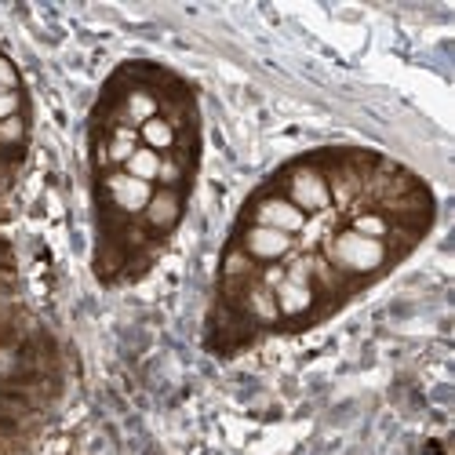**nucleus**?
<instances>
[{"label": "nucleus", "instance_id": "nucleus-4", "mask_svg": "<svg viewBox=\"0 0 455 455\" xmlns=\"http://www.w3.org/2000/svg\"><path fill=\"white\" fill-rule=\"evenodd\" d=\"M291 197H295V208L317 212V208L328 204V186H324V179L317 172H299L291 179Z\"/></svg>", "mask_w": 455, "mask_h": 455}, {"label": "nucleus", "instance_id": "nucleus-2", "mask_svg": "<svg viewBox=\"0 0 455 455\" xmlns=\"http://www.w3.org/2000/svg\"><path fill=\"white\" fill-rule=\"evenodd\" d=\"M109 194H113V204L124 208V212H142L149 204V182L135 179V175H113L109 179Z\"/></svg>", "mask_w": 455, "mask_h": 455}, {"label": "nucleus", "instance_id": "nucleus-16", "mask_svg": "<svg viewBox=\"0 0 455 455\" xmlns=\"http://www.w3.org/2000/svg\"><path fill=\"white\" fill-rule=\"evenodd\" d=\"M0 135H4V139H19V135H22V124H19L15 117H8V121H0Z\"/></svg>", "mask_w": 455, "mask_h": 455}, {"label": "nucleus", "instance_id": "nucleus-3", "mask_svg": "<svg viewBox=\"0 0 455 455\" xmlns=\"http://www.w3.org/2000/svg\"><path fill=\"white\" fill-rule=\"evenodd\" d=\"M302 212L288 201H267V204H259V226H270V230H281V234H295L302 230Z\"/></svg>", "mask_w": 455, "mask_h": 455}, {"label": "nucleus", "instance_id": "nucleus-13", "mask_svg": "<svg viewBox=\"0 0 455 455\" xmlns=\"http://www.w3.org/2000/svg\"><path fill=\"white\" fill-rule=\"evenodd\" d=\"M109 154L117 157V161H128V157L135 154V146H132V132H121L117 139H113V149H109Z\"/></svg>", "mask_w": 455, "mask_h": 455}, {"label": "nucleus", "instance_id": "nucleus-6", "mask_svg": "<svg viewBox=\"0 0 455 455\" xmlns=\"http://www.w3.org/2000/svg\"><path fill=\"white\" fill-rule=\"evenodd\" d=\"M244 244H248V251L259 255V259H281V255L291 248V237L281 234V230H270V226H255Z\"/></svg>", "mask_w": 455, "mask_h": 455}, {"label": "nucleus", "instance_id": "nucleus-14", "mask_svg": "<svg viewBox=\"0 0 455 455\" xmlns=\"http://www.w3.org/2000/svg\"><path fill=\"white\" fill-rule=\"evenodd\" d=\"M15 109H19V95L15 92H0V121L15 117Z\"/></svg>", "mask_w": 455, "mask_h": 455}, {"label": "nucleus", "instance_id": "nucleus-15", "mask_svg": "<svg viewBox=\"0 0 455 455\" xmlns=\"http://www.w3.org/2000/svg\"><path fill=\"white\" fill-rule=\"evenodd\" d=\"M15 88V69L0 59V92H12Z\"/></svg>", "mask_w": 455, "mask_h": 455}, {"label": "nucleus", "instance_id": "nucleus-9", "mask_svg": "<svg viewBox=\"0 0 455 455\" xmlns=\"http://www.w3.org/2000/svg\"><path fill=\"white\" fill-rule=\"evenodd\" d=\"M142 139H146L149 149L157 154V149H168V146H172L175 135H172V128H168L161 117H154V121H146V124H142Z\"/></svg>", "mask_w": 455, "mask_h": 455}, {"label": "nucleus", "instance_id": "nucleus-17", "mask_svg": "<svg viewBox=\"0 0 455 455\" xmlns=\"http://www.w3.org/2000/svg\"><path fill=\"white\" fill-rule=\"evenodd\" d=\"M157 175L172 182V179H179V168H175V164H161V172H157Z\"/></svg>", "mask_w": 455, "mask_h": 455}, {"label": "nucleus", "instance_id": "nucleus-12", "mask_svg": "<svg viewBox=\"0 0 455 455\" xmlns=\"http://www.w3.org/2000/svg\"><path fill=\"white\" fill-rule=\"evenodd\" d=\"M251 307H255V314H259V317H267V321H274V317H277V302H274L267 291H262V288L251 295Z\"/></svg>", "mask_w": 455, "mask_h": 455}, {"label": "nucleus", "instance_id": "nucleus-5", "mask_svg": "<svg viewBox=\"0 0 455 455\" xmlns=\"http://www.w3.org/2000/svg\"><path fill=\"white\" fill-rule=\"evenodd\" d=\"M310 299L314 295H310V284L302 281V267L277 284V310H284V314H302L310 307Z\"/></svg>", "mask_w": 455, "mask_h": 455}, {"label": "nucleus", "instance_id": "nucleus-11", "mask_svg": "<svg viewBox=\"0 0 455 455\" xmlns=\"http://www.w3.org/2000/svg\"><path fill=\"white\" fill-rule=\"evenodd\" d=\"M354 230H357L361 237H371V241H379V237L387 234V222H383V219H375V215H361Z\"/></svg>", "mask_w": 455, "mask_h": 455}, {"label": "nucleus", "instance_id": "nucleus-1", "mask_svg": "<svg viewBox=\"0 0 455 455\" xmlns=\"http://www.w3.org/2000/svg\"><path fill=\"white\" fill-rule=\"evenodd\" d=\"M331 259L343 270L368 274V270H375L379 262L387 259V248H383V241H371V237H361L357 230H350V234H339L331 241Z\"/></svg>", "mask_w": 455, "mask_h": 455}, {"label": "nucleus", "instance_id": "nucleus-8", "mask_svg": "<svg viewBox=\"0 0 455 455\" xmlns=\"http://www.w3.org/2000/svg\"><path fill=\"white\" fill-rule=\"evenodd\" d=\"M149 222L154 226H172L175 215H179V201L172 194H157V197H149Z\"/></svg>", "mask_w": 455, "mask_h": 455}, {"label": "nucleus", "instance_id": "nucleus-10", "mask_svg": "<svg viewBox=\"0 0 455 455\" xmlns=\"http://www.w3.org/2000/svg\"><path fill=\"white\" fill-rule=\"evenodd\" d=\"M154 99L149 95H142V92H135V95H128V121H135V124H146V121H154Z\"/></svg>", "mask_w": 455, "mask_h": 455}, {"label": "nucleus", "instance_id": "nucleus-7", "mask_svg": "<svg viewBox=\"0 0 455 455\" xmlns=\"http://www.w3.org/2000/svg\"><path fill=\"white\" fill-rule=\"evenodd\" d=\"M157 172H161V157L154 154V149H135V154L128 157V175H135L142 182L157 179Z\"/></svg>", "mask_w": 455, "mask_h": 455}]
</instances>
